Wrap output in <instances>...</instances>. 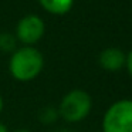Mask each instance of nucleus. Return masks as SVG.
<instances>
[{
    "label": "nucleus",
    "mask_w": 132,
    "mask_h": 132,
    "mask_svg": "<svg viewBox=\"0 0 132 132\" xmlns=\"http://www.w3.org/2000/svg\"><path fill=\"white\" fill-rule=\"evenodd\" d=\"M44 67V57L37 48L26 46L13 51L9 61V71L13 78L21 82L31 81L41 72Z\"/></svg>",
    "instance_id": "nucleus-1"
},
{
    "label": "nucleus",
    "mask_w": 132,
    "mask_h": 132,
    "mask_svg": "<svg viewBox=\"0 0 132 132\" xmlns=\"http://www.w3.org/2000/svg\"><path fill=\"white\" fill-rule=\"evenodd\" d=\"M0 132H9V129H7V126L4 125V123L0 122Z\"/></svg>",
    "instance_id": "nucleus-9"
},
{
    "label": "nucleus",
    "mask_w": 132,
    "mask_h": 132,
    "mask_svg": "<svg viewBox=\"0 0 132 132\" xmlns=\"http://www.w3.org/2000/svg\"><path fill=\"white\" fill-rule=\"evenodd\" d=\"M0 50L3 51H16V38L10 33L0 34Z\"/></svg>",
    "instance_id": "nucleus-7"
},
{
    "label": "nucleus",
    "mask_w": 132,
    "mask_h": 132,
    "mask_svg": "<svg viewBox=\"0 0 132 132\" xmlns=\"http://www.w3.org/2000/svg\"><path fill=\"white\" fill-rule=\"evenodd\" d=\"M125 65H126V70H128V72H129V75L132 77V50L126 54V63H125Z\"/></svg>",
    "instance_id": "nucleus-8"
},
{
    "label": "nucleus",
    "mask_w": 132,
    "mask_h": 132,
    "mask_svg": "<svg viewBox=\"0 0 132 132\" xmlns=\"http://www.w3.org/2000/svg\"><path fill=\"white\" fill-rule=\"evenodd\" d=\"M40 4L51 14L63 16L71 10L74 0H38Z\"/></svg>",
    "instance_id": "nucleus-6"
},
{
    "label": "nucleus",
    "mask_w": 132,
    "mask_h": 132,
    "mask_svg": "<svg viewBox=\"0 0 132 132\" xmlns=\"http://www.w3.org/2000/svg\"><path fill=\"white\" fill-rule=\"evenodd\" d=\"M92 109V98L84 89L67 92L60 104V115L67 122H80L85 119Z\"/></svg>",
    "instance_id": "nucleus-2"
},
{
    "label": "nucleus",
    "mask_w": 132,
    "mask_h": 132,
    "mask_svg": "<svg viewBox=\"0 0 132 132\" xmlns=\"http://www.w3.org/2000/svg\"><path fill=\"white\" fill-rule=\"evenodd\" d=\"M14 132H30L29 129H26V128H19V129H16Z\"/></svg>",
    "instance_id": "nucleus-11"
},
{
    "label": "nucleus",
    "mask_w": 132,
    "mask_h": 132,
    "mask_svg": "<svg viewBox=\"0 0 132 132\" xmlns=\"http://www.w3.org/2000/svg\"><path fill=\"white\" fill-rule=\"evenodd\" d=\"M44 31H46L44 21L36 14H29L20 19L17 29H16L17 40H20L26 46H31V44L37 43L44 36Z\"/></svg>",
    "instance_id": "nucleus-4"
},
{
    "label": "nucleus",
    "mask_w": 132,
    "mask_h": 132,
    "mask_svg": "<svg viewBox=\"0 0 132 132\" xmlns=\"http://www.w3.org/2000/svg\"><path fill=\"white\" fill-rule=\"evenodd\" d=\"M104 132H132V100L111 104L102 118Z\"/></svg>",
    "instance_id": "nucleus-3"
},
{
    "label": "nucleus",
    "mask_w": 132,
    "mask_h": 132,
    "mask_svg": "<svg viewBox=\"0 0 132 132\" xmlns=\"http://www.w3.org/2000/svg\"><path fill=\"white\" fill-rule=\"evenodd\" d=\"M3 106H4V102H3V98H2V95H0V114H2V111H3Z\"/></svg>",
    "instance_id": "nucleus-10"
},
{
    "label": "nucleus",
    "mask_w": 132,
    "mask_h": 132,
    "mask_svg": "<svg viewBox=\"0 0 132 132\" xmlns=\"http://www.w3.org/2000/svg\"><path fill=\"white\" fill-rule=\"evenodd\" d=\"M98 61H100V65L106 71H119L126 63V55L125 53L121 48H117V47H108V48L102 50L100 53V57H98Z\"/></svg>",
    "instance_id": "nucleus-5"
}]
</instances>
